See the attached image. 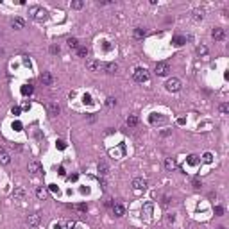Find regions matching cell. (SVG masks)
Masks as SVG:
<instances>
[{"label": "cell", "instance_id": "cell-1", "mask_svg": "<svg viewBox=\"0 0 229 229\" xmlns=\"http://www.w3.org/2000/svg\"><path fill=\"white\" fill-rule=\"evenodd\" d=\"M149 77L150 75H149V70L147 68H136V70L132 72V79L136 81V82H141V84H143V82H147Z\"/></svg>", "mask_w": 229, "mask_h": 229}, {"label": "cell", "instance_id": "cell-2", "mask_svg": "<svg viewBox=\"0 0 229 229\" xmlns=\"http://www.w3.org/2000/svg\"><path fill=\"white\" fill-rule=\"evenodd\" d=\"M156 75H159V77H165V75H168V72H170V65L168 63H156Z\"/></svg>", "mask_w": 229, "mask_h": 229}, {"label": "cell", "instance_id": "cell-3", "mask_svg": "<svg viewBox=\"0 0 229 229\" xmlns=\"http://www.w3.org/2000/svg\"><path fill=\"white\" fill-rule=\"evenodd\" d=\"M165 86H166V90H168V91H179L181 90V81L177 77H172V79L166 81Z\"/></svg>", "mask_w": 229, "mask_h": 229}, {"label": "cell", "instance_id": "cell-4", "mask_svg": "<svg viewBox=\"0 0 229 229\" xmlns=\"http://www.w3.org/2000/svg\"><path fill=\"white\" fill-rule=\"evenodd\" d=\"M149 120H150L152 126H163V123H166V117H163L159 113H152L149 117Z\"/></svg>", "mask_w": 229, "mask_h": 229}, {"label": "cell", "instance_id": "cell-5", "mask_svg": "<svg viewBox=\"0 0 229 229\" xmlns=\"http://www.w3.org/2000/svg\"><path fill=\"white\" fill-rule=\"evenodd\" d=\"M86 68L90 72H99L100 70V61H97V59H88L86 61Z\"/></svg>", "mask_w": 229, "mask_h": 229}, {"label": "cell", "instance_id": "cell-6", "mask_svg": "<svg viewBox=\"0 0 229 229\" xmlns=\"http://www.w3.org/2000/svg\"><path fill=\"white\" fill-rule=\"evenodd\" d=\"M132 188H134V190H145V188H147V179L136 177V179L132 181Z\"/></svg>", "mask_w": 229, "mask_h": 229}, {"label": "cell", "instance_id": "cell-7", "mask_svg": "<svg viewBox=\"0 0 229 229\" xmlns=\"http://www.w3.org/2000/svg\"><path fill=\"white\" fill-rule=\"evenodd\" d=\"M47 111H48L50 117H57L61 109H59V106H57L56 102H50V104H47Z\"/></svg>", "mask_w": 229, "mask_h": 229}, {"label": "cell", "instance_id": "cell-8", "mask_svg": "<svg viewBox=\"0 0 229 229\" xmlns=\"http://www.w3.org/2000/svg\"><path fill=\"white\" fill-rule=\"evenodd\" d=\"M211 36H213V39H217V41H222L224 39V29H220V27H215L213 30H211Z\"/></svg>", "mask_w": 229, "mask_h": 229}, {"label": "cell", "instance_id": "cell-9", "mask_svg": "<svg viewBox=\"0 0 229 229\" xmlns=\"http://www.w3.org/2000/svg\"><path fill=\"white\" fill-rule=\"evenodd\" d=\"M41 82H43L45 86H52L54 79H52V74H50V72H43V74H41Z\"/></svg>", "mask_w": 229, "mask_h": 229}, {"label": "cell", "instance_id": "cell-10", "mask_svg": "<svg viewBox=\"0 0 229 229\" xmlns=\"http://www.w3.org/2000/svg\"><path fill=\"white\" fill-rule=\"evenodd\" d=\"M165 168L168 170V172L175 170V168H177V163H175V159H174V158H166V159H165Z\"/></svg>", "mask_w": 229, "mask_h": 229}, {"label": "cell", "instance_id": "cell-11", "mask_svg": "<svg viewBox=\"0 0 229 229\" xmlns=\"http://www.w3.org/2000/svg\"><path fill=\"white\" fill-rule=\"evenodd\" d=\"M36 197L41 199V201L47 199V197H48V190L45 188V186H38V188H36Z\"/></svg>", "mask_w": 229, "mask_h": 229}, {"label": "cell", "instance_id": "cell-12", "mask_svg": "<svg viewBox=\"0 0 229 229\" xmlns=\"http://www.w3.org/2000/svg\"><path fill=\"white\" fill-rule=\"evenodd\" d=\"M27 168H29L30 174H39V172H41V165H39L38 161H30Z\"/></svg>", "mask_w": 229, "mask_h": 229}, {"label": "cell", "instance_id": "cell-13", "mask_svg": "<svg viewBox=\"0 0 229 229\" xmlns=\"http://www.w3.org/2000/svg\"><path fill=\"white\" fill-rule=\"evenodd\" d=\"M32 13H34V18H36V20H43V18L47 16V11H45L43 7H34Z\"/></svg>", "mask_w": 229, "mask_h": 229}, {"label": "cell", "instance_id": "cell-14", "mask_svg": "<svg viewBox=\"0 0 229 229\" xmlns=\"http://www.w3.org/2000/svg\"><path fill=\"white\" fill-rule=\"evenodd\" d=\"M11 27L16 29V30H20V29L25 27V22H23L22 18H13V20H11Z\"/></svg>", "mask_w": 229, "mask_h": 229}, {"label": "cell", "instance_id": "cell-15", "mask_svg": "<svg viewBox=\"0 0 229 229\" xmlns=\"http://www.w3.org/2000/svg\"><path fill=\"white\" fill-rule=\"evenodd\" d=\"M111 210H113L114 217H123V213H126V210H123V206H122V204H117V202L113 204V208H111Z\"/></svg>", "mask_w": 229, "mask_h": 229}, {"label": "cell", "instance_id": "cell-16", "mask_svg": "<svg viewBox=\"0 0 229 229\" xmlns=\"http://www.w3.org/2000/svg\"><path fill=\"white\" fill-rule=\"evenodd\" d=\"M27 224H29L30 227H36V226L39 224V215H38V213H34V215H29V218H27Z\"/></svg>", "mask_w": 229, "mask_h": 229}, {"label": "cell", "instance_id": "cell-17", "mask_svg": "<svg viewBox=\"0 0 229 229\" xmlns=\"http://www.w3.org/2000/svg\"><path fill=\"white\" fill-rule=\"evenodd\" d=\"M0 163H2V165H9V163H11V156H9L4 149H0Z\"/></svg>", "mask_w": 229, "mask_h": 229}, {"label": "cell", "instance_id": "cell-18", "mask_svg": "<svg viewBox=\"0 0 229 229\" xmlns=\"http://www.w3.org/2000/svg\"><path fill=\"white\" fill-rule=\"evenodd\" d=\"M104 70H106V74H117L118 65L117 63H106L104 65Z\"/></svg>", "mask_w": 229, "mask_h": 229}, {"label": "cell", "instance_id": "cell-19", "mask_svg": "<svg viewBox=\"0 0 229 229\" xmlns=\"http://www.w3.org/2000/svg\"><path fill=\"white\" fill-rule=\"evenodd\" d=\"M127 126L129 127H136L138 126V117H136V114H129V117H127Z\"/></svg>", "mask_w": 229, "mask_h": 229}, {"label": "cell", "instance_id": "cell-20", "mask_svg": "<svg viewBox=\"0 0 229 229\" xmlns=\"http://www.w3.org/2000/svg\"><path fill=\"white\" fill-rule=\"evenodd\" d=\"M172 43H174L175 47H181L183 43H186V38H184V36H174V38H172Z\"/></svg>", "mask_w": 229, "mask_h": 229}, {"label": "cell", "instance_id": "cell-21", "mask_svg": "<svg viewBox=\"0 0 229 229\" xmlns=\"http://www.w3.org/2000/svg\"><path fill=\"white\" fill-rule=\"evenodd\" d=\"M99 174L100 175H106V174H109V166L104 163V161H100L99 163Z\"/></svg>", "mask_w": 229, "mask_h": 229}, {"label": "cell", "instance_id": "cell-22", "mask_svg": "<svg viewBox=\"0 0 229 229\" xmlns=\"http://www.w3.org/2000/svg\"><path fill=\"white\" fill-rule=\"evenodd\" d=\"M186 161H188L190 166H197V165H199V156L192 154V156H188V159H186Z\"/></svg>", "mask_w": 229, "mask_h": 229}, {"label": "cell", "instance_id": "cell-23", "mask_svg": "<svg viewBox=\"0 0 229 229\" xmlns=\"http://www.w3.org/2000/svg\"><path fill=\"white\" fill-rule=\"evenodd\" d=\"M134 38H136V39H141V38H145V29H141V27H136V29H134Z\"/></svg>", "mask_w": 229, "mask_h": 229}, {"label": "cell", "instance_id": "cell-24", "mask_svg": "<svg viewBox=\"0 0 229 229\" xmlns=\"http://www.w3.org/2000/svg\"><path fill=\"white\" fill-rule=\"evenodd\" d=\"M66 43H68L70 48H79V41H77V38H68V39H66Z\"/></svg>", "mask_w": 229, "mask_h": 229}, {"label": "cell", "instance_id": "cell-25", "mask_svg": "<svg viewBox=\"0 0 229 229\" xmlns=\"http://www.w3.org/2000/svg\"><path fill=\"white\" fill-rule=\"evenodd\" d=\"M82 102H84L86 106H91V104H93V97L90 95V93H84V95H82Z\"/></svg>", "mask_w": 229, "mask_h": 229}, {"label": "cell", "instance_id": "cell-26", "mask_svg": "<svg viewBox=\"0 0 229 229\" xmlns=\"http://www.w3.org/2000/svg\"><path fill=\"white\" fill-rule=\"evenodd\" d=\"M30 93H32V86H30V84H23L22 86V95H30Z\"/></svg>", "mask_w": 229, "mask_h": 229}, {"label": "cell", "instance_id": "cell-27", "mask_svg": "<svg viewBox=\"0 0 229 229\" xmlns=\"http://www.w3.org/2000/svg\"><path fill=\"white\" fill-rule=\"evenodd\" d=\"M202 161H204L206 165H210V163H213V154H211V152H206V154L202 156Z\"/></svg>", "mask_w": 229, "mask_h": 229}, {"label": "cell", "instance_id": "cell-28", "mask_svg": "<svg viewBox=\"0 0 229 229\" xmlns=\"http://www.w3.org/2000/svg\"><path fill=\"white\" fill-rule=\"evenodd\" d=\"M193 18L195 20H202L204 18V9H195V11H193Z\"/></svg>", "mask_w": 229, "mask_h": 229}, {"label": "cell", "instance_id": "cell-29", "mask_svg": "<svg viewBox=\"0 0 229 229\" xmlns=\"http://www.w3.org/2000/svg\"><path fill=\"white\" fill-rule=\"evenodd\" d=\"M77 56H79V57H86V56H88V48H86V47H79V48H77Z\"/></svg>", "mask_w": 229, "mask_h": 229}, {"label": "cell", "instance_id": "cell-30", "mask_svg": "<svg viewBox=\"0 0 229 229\" xmlns=\"http://www.w3.org/2000/svg\"><path fill=\"white\" fill-rule=\"evenodd\" d=\"M197 54H199V56H206V54H208V47L199 45V47H197Z\"/></svg>", "mask_w": 229, "mask_h": 229}, {"label": "cell", "instance_id": "cell-31", "mask_svg": "<svg viewBox=\"0 0 229 229\" xmlns=\"http://www.w3.org/2000/svg\"><path fill=\"white\" fill-rule=\"evenodd\" d=\"M13 195H14V197H18V199H22V197L25 195V192H23V188H14Z\"/></svg>", "mask_w": 229, "mask_h": 229}, {"label": "cell", "instance_id": "cell-32", "mask_svg": "<svg viewBox=\"0 0 229 229\" xmlns=\"http://www.w3.org/2000/svg\"><path fill=\"white\" fill-rule=\"evenodd\" d=\"M56 145H57V149H59V150H65V149H66V141H65V140H57Z\"/></svg>", "mask_w": 229, "mask_h": 229}, {"label": "cell", "instance_id": "cell-33", "mask_svg": "<svg viewBox=\"0 0 229 229\" xmlns=\"http://www.w3.org/2000/svg\"><path fill=\"white\" fill-rule=\"evenodd\" d=\"M218 109H220L222 114H227L229 113V104H220V108H218Z\"/></svg>", "mask_w": 229, "mask_h": 229}, {"label": "cell", "instance_id": "cell-34", "mask_svg": "<svg viewBox=\"0 0 229 229\" xmlns=\"http://www.w3.org/2000/svg\"><path fill=\"white\" fill-rule=\"evenodd\" d=\"M114 104H117V99H113V97H108L106 99V106H109V108H113Z\"/></svg>", "mask_w": 229, "mask_h": 229}, {"label": "cell", "instance_id": "cell-35", "mask_svg": "<svg viewBox=\"0 0 229 229\" xmlns=\"http://www.w3.org/2000/svg\"><path fill=\"white\" fill-rule=\"evenodd\" d=\"M215 215L217 217H222L224 215V208L222 206H215Z\"/></svg>", "mask_w": 229, "mask_h": 229}, {"label": "cell", "instance_id": "cell-36", "mask_svg": "<svg viewBox=\"0 0 229 229\" xmlns=\"http://www.w3.org/2000/svg\"><path fill=\"white\" fill-rule=\"evenodd\" d=\"M13 129H14V131H22V129H23L22 122H18V120H16V122H13Z\"/></svg>", "mask_w": 229, "mask_h": 229}, {"label": "cell", "instance_id": "cell-37", "mask_svg": "<svg viewBox=\"0 0 229 229\" xmlns=\"http://www.w3.org/2000/svg\"><path fill=\"white\" fill-rule=\"evenodd\" d=\"M143 213L150 215V213H152V204H145V206H143Z\"/></svg>", "mask_w": 229, "mask_h": 229}, {"label": "cell", "instance_id": "cell-38", "mask_svg": "<svg viewBox=\"0 0 229 229\" xmlns=\"http://www.w3.org/2000/svg\"><path fill=\"white\" fill-rule=\"evenodd\" d=\"M82 6H84V4H82L81 0H75V2H72V7H74V9H81Z\"/></svg>", "mask_w": 229, "mask_h": 229}, {"label": "cell", "instance_id": "cell-39", "mask_svg": "<svg viewBox=\"0 0 229 229\" xmlns=\"http://www.w3.org/2000/svg\"><path fill=\"white\" fill-rule=\"evenodd\" d=\"M75 208H77L79 211H88V204H84V202H82V204H77Z\"/></svg>", "mask_w": 229, "mask_h": 229}, {"label": "cell", "instance_id": "cell-40", "mask_svg": "<svg viewBox=\"0 0 229 229\" xmlns=\"http://www.w3.org/2000/svg\"><path fill=\"white\" fill-rule=\"evenodd\" d=\"M59 50H61L59 45H52L50 47V54H59Z\"/></svg>", "mask_w": 229, "mask_h": 229}, {"label": "cell", "instance_id": "cell-41", "mask_svg": "<svg viewBox=\"0 0 229 229\" xmlns=\"http://www.w3.org/2000/svg\"><path fill=\"white\" fill-rule=\"evenodd\" d=\"M22 61H23V65H25L27 68H30V66H32V63H30V59H29L27 56H23V59H22Z\"/></svg>", "mask_w": 229, "mask_h": 229}, {"label": "cell", "instance_id": "cell-42", "mask_svg": "<svg viewBox=\"0 0 229 229\" xmlns=\"http://www.w3.org/2000/svg\"><path fill=\"white\" fill-rule=\"evenodd\" d=\"M11 113L14 114V117H18V114H20V113H22V108H18V106H14V108L11 109Z\"/></svg>", "mask_w": 229, "mask_h": 229}, {"label": "cell", "instance_id": "cell-43", "mask_svg": "<svg viewBox=\"0 0 229 229\" xmlns=\"http://www.w3.org/2000/svg\"><path fill=\"white\" fill-rule=\"evenodd\" d=\"M192 184H193V188H195V190H199L201 186H202V183H201L199 179H193V183H192Z\"/></svg>", "mask_w": 229, "mask_h": 229}, {"label": "cell", "instance_id": "cell-44", "mask_svg": "<svg viewBox=\"0 0 229 229\" xmlns=\"http://www.w3.org/2000/svg\"><path fill=\"white\" fill-rule=\"evenodd\" d=\"M102 47H104V50H111V48H113L109 41H102Z\"/></svg>", "mask_w": 229, "mask_h": 229}, {"label": "cell", "instance_id": "cell-45", "mask_svg": "<svg viewBox=\"0 0 229 229\" xmlns=\"http://www.w3.org/2000/svg\"><path fill=\"white\" fill-rule=\"evenodd\" d=\"M48 188H50L52 192H54V193H57V195H59V188H57V184H50Z\"/></svg>", "mask_w": 229, "mask_h": 229}, {"label": "cell", "instance_id": "cell-46", "mask_svg": "<svg viewBox=\"0 0 229 229\" xmlns=\"http://www.w3.org/2000/svg\"><path fill=\"white\" fill-rule=\"evenodd\" d=\"M175 220V217H174V213H168V217H166V222H168V224H172Z\"/></svg>", "mask_w": 229, "mask_h": 229}, {"label": "cell", "instance_id": "cell-47", "mask_svg": "<svg viewBox=\"0 0 229 229\" xmlns=\"http://www.w3.org/2000/svg\"><path fill=\"white\" fill-rule=\"evenodd\" d=\"M77 179H79V175H77V174H72L70 177H68V181H77Z\"/></svg>", "mask_w": 229, "mask_h": 229}, {"label": "cell", "instance_id": "cell-48", "mask_svg": "<svg viewBox=\"0 0 229 229\" xmlns=\"http://www.w3.org/2000/svg\"><path fill=\"white\" fill-rule=\"evenodd\" d=\"M66 172H65V166H59V175H65Z\"/></svg>", "mask_w": 229, "mask_h": 229}, {"label": "cell", "instance_id": "cell-49", "mask_svg": "<svg viewBox=\"0 0 229 229\" xmlns=\"http://www.w3.org/2000/svg\"><path fill=\"white\" fill-rule=\"evenodd\" d=\"M177 123H179V126H184L186 120H184V118H179V120H177Z\"/></svg>", "mask_w": 229, "mask_h": 229}, {"label": "cell", "instance_id": "cell-50", "mask_svg": "<svg viewBox=\"0 0 229 229\" xmlns=\"http://www.w3.org/2000/svg\"><path fill=\"white\" fill-rule=\"evenodd\" d=\"M100 186H102V188H106V181H104V177H100Z\"/></svg>", "mask_w": 229, "mask_h": 229}, {"label": "cell", "instance_id": "cell-51", "mask_svg": "<svg viewBox=\"0 0 229 229\" xmlns=\"http://www.w3.org/2000/svg\"><path fill=\"white\" fill-rule=\"evenodd\" d=\"M217 229H226V227H224V226H220V227H217Z\"/></svg>", "mask_w": 229, "mask_h": 229}]
</instances>
